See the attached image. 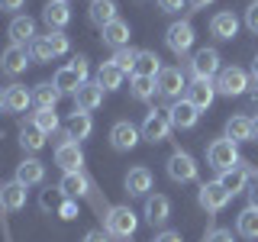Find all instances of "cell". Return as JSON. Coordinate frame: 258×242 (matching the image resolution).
<instances>
[{"label":"cell","mask_w":258,"mask_h":242,"mask_svg":"<svg viewBox=\"0 0 258 242\" xmlns=\"http://www.w3.org/2000/svg\"><path fill=\"white\" fill-rule=\"evenodd\" d=\"M103 229H107L113 239H129L139 229V216L129 207H110L107 216H103Z\"/></svg>","instance_id":"6da1fadb"},{"label":"cell","mask_w":258,"mask_h":242,"mask_svg":"<svg viewBox=\"0 0 258 242\" xmlns=\"http://www.w3.org/2000/svg\"><path fill=\"white\" fill-rule=\"evenodd\" d=\"M239 145L232 139H213L207 145V165L216 168V171H229V168L239 165Z\"/></svg>","instance_id":"7a4b0ae2"},{"label":"cell","mask_w":258,"mask_h":242,"mask_svg":"<svg viewBox=\"0 0 258 242\" xmlns=\"http://www.w3.org/2000/svg\"><path fill=\"white\" fill-rule=\"evenodd\" d=\"M220 71L223 68H220V52H216V48H200V52H194V58H190L194 81H213Z\"/></svg>","instance_id":"3957f363"},{"label":"cell","mask_w":258,"mask_h":242,"mask_svg":"<svg viewBox=\"0 0 258 242\" xmlns=\"http://www.w3.org/2000/svg\"><path fill=\"white\" fill-rule=\"evenodd\" d=\"M197 200H200V207H204L207 213H220V210H226V204L232 200V194L226 191L220 181H204L200 191H197Z\"/></svg>","instance_id":"277c9868"},{"label":"cell","mask_w":258,"mask_h":242,"mask_svg":"<svg viewBox=\"0 0 258 242\" xmlns=\"http://www.w3.org/2000/svg\"><path fill=\"white\" fill-rule=\"evenodd\" d=\"M168 177L177 184H190L197 181V161H194L190 152H171V158H168Z\"/></svg>","instance_id":"5b68a950"},{"label":"cell","mask_w":258,"mask_h":242,"mask_svg":"<svg viewBox=\"0 0 258 242\" xmlns=\"http://www.w3.org/2000/svg\"><path fill=\"white\" fill-rule=\"evenodd\" d=\"M216 94H223V97H239V94H245V87H248V75L242 68H223L220 75H216Z\"/></svg>","instance_id":"8992f818"},{"label":"cell","mask_w":258,"mask_h":242,"mask_svg":"<svg viewBox=\"0 0 258 242\" xmlns=\"http://www.w3.org/2000/svg\"><path fill=\"white\" fill-rule=\"evenodd\" d=\"M142 139L145 142H152V145H158V142H165L168 136H171V119H168V113H158V110H152L149 116L142 119Z\"/></svg>","instance_id":"52a82bcc"},{"label":"cell","mask_w":258,"mask_h":242,"mask_svg":"<svg viewBox=\"0 0 258 242\" xmlns=\"http://www.w3.org/2000/svg\"><path fill=\"white\" fill-rule=\"evenodd\" d=\"M194 26L187 20H177V23H171L168 26V32H165V42H168V48H171L174 55H187L190 52V45H194Z\"/></svg>","instance_id":"ba28073f"},{"label":"cell","mask_w":258,"mask_h":242,"mask_svg":"<svg viewBox=\"0 0 258 242\" xmlns=\"http://www.w3.org/2000/svg\"><path fill=\"white\" fill-rule=\"evenodd\" d=\"M158 94L161 97H171V100H181V94H187V81H184L181 68H161V75L155 78Z\"/></svg>","instance_id":"9c48e42d"},{"label":"cell","mask_w":258,"mask_h":242,"mask_svg":"<svg viewBox=\"0 0 258 242\" xmlns=\"http://www.w3.org/2000/svg\"><path fill=\"white\" fill-rule=\"evenodd\" d=\"M139 139H142V133L129 123V119H119V123L110 126V145L116 152H133L136 145H139Z\"/></svg>","instance_id":"30bf717a"},{"label":"cell","mask_w":258,"mask_h":242,"mask_svg":"<svg viewBox=\"0 0 258 242\" xmlns=\"http://www.w3.org/2000/svg\"><path fill=\"white\" fill-rule=\"evenodd\" d=\"M55 165H58L61 171H81V168H84V152H81V145L75 139L55 142Z\"/></svg>","instance_id":"8fae6325"},{"label":"cell","mask_w":258,"mask_h":242,"mask_svg":"<svg viewBox=\"0 0 258 242\" xmlns=\"http://www.w3.org/2000/svg\"><path fill=\"white\" fill-rule=\"evenodd\" d=\"M168 119H171V129H194L200 119V110L194 107L187 97H181V100H174L168 107Z\"/></svg>","instance_id":"7c38bea8"},{"label":"cell","mask_w":258,"mask_h":242,"mask_svg":"<svg viewBox=\"0 0 258 242\" xmlns=\"http://www.w3.org/2000/svg\"><path fill=\"white\" fill-rule=\"evenodd\" d=\"M29 62H32L29 48H23V45H7L4 55H0V71H4V75H10V78H16V75H23V71H26Z\"/></svg>","instance_id":"4fadbf2b"},{"label":"cell","mask_w":258,"mask_h":242,"mask_svg":"<svg viewBox=\"0 0 258 242\" xmlns=\"http://www.w3.org/2000/svg\"><path fill=\"white\" fill-rule=\"evenodd\" d=\"M210 36H216L220 42H229V39L239 36V16L232 10H220L210 20Z\"/></svg>","instance_id":"5bb4252c"},{"label":"cell","mask_w":258,"mask_h":242,"mask_svg":"<svg viewBox=\"0 0 258 242\" xmlns=\"http://www.w3.org/2000/svg\"><path fill=\"white\" fill-rule=\"evenodd\" d=\"M103 87H100V81H84V84L78 87V94H75V110H84V113H91L97 110L103 103Z\"/></svg>","instance_id":"9a60e30c"},{"label":"cell","mask_w":258,"mask_h":242,"mask_svg":"<svg viewBox=\"0 0 258 242\" xmlns=\"http://www.w3.org/2000/svg\"><path fill=\"white\" fill-rule=\"evenodd\" d=\"M123 188L129 197H145V194L152 191V171L145 165H136V168H129V174H126V181H123Z\"/></svg>","instance_id":"2e32d148"},{"label":"cell","mask_w":258,"mask_h":242,"mask_svg":"<svg viewBox=\"0 0 258 242\" xmlns=\"http://www.w3.org/2000/svg\"><path fill=\"white\" fill-rule=\"evenodd\" d=\"M168 216H171V200H168L165 194L145 197V220H149V226H165Z\"/></svg>","instance_id":"e0dca14e"},{"label":"cell","mask_w":258,"mask_h":242,"mask_svg":"<svg viewBox=\"0 0 258 242\" xmlns=\"http://www.w3.org/2000/svg\"><path fill=\"white\" fill-rule=\"evenodd\" d=\"M42 20L48 29H64L71 23V4L68 0H48L42 10Z\"/></svg>","instance_id":"ac0fdd59"},{"label":"cell","mask_w":258,"mask_h":242,"mask_svg":"<svg viewBox=\"0 0 258 242\" xmlns=\"http://www.w3.org/2000/svg\"><path fill=\"white\" fill-rule=\"evenodd\" d=\"M10 45H23V48H29V42L36 39V20L32 16H13V23H10Z\"/></svg>","instance_id":"d6986e66"},{"label":"cell","mask_w":258,"mask_h":242,"mask_svg":"<svg viewBox=\"0 0 258 242\" xmlns=\"http://www.w3.org/2000/svg\"><path fill=\"white\" fill-rule=\"evenodd\" d=\"M129 36H133V29H129V23H126V20H113L110 26H103V29H100L103 45H110L113 52H116V48H126V45H129Z\"/></svg>","instance_id":"ffe728a7"},{"label":"cell","mask_w":258,"mask_h":242,"mask_svg":"<svg viewBox=\"0 0 258 242\" xmlns=\"http://www.w3.org/2000/svg\"><path fill=\"white\" fill-rule=\"evenodd\" d=\"M187 100L197 110H210L216 100V84L213 81H194V84H187Z\"/></svg>","instance_id":"44dd1931"},{"label":"cell","mask_w":258,"mask_h":242,"mask_svg":"<svg viewBox=\"0 0 258 242\" xmlns=\"http://www.w3.org/2000/svg\"><path fill=\"white\" fill-rule=\"evenodd\" d=\"M16 181L23 184V188H36V184L45 181V165L39 158H26L16 165Z\"/></svg>","instance_id":"7402d4cb"},{"label":"cell","mask_w":258,"mask_h":242,"mask_svg":"<svg viewBox=\"0 0 258 242\" xmlns=\"http://www.w3.org/2000/svg\"><path fill=\"white\" fill-rule=\"evenodd\" d=\"M0 207L7 213H16V210L26 207V188L20 181H10V184H0Z\"/></svg>","instance_id":"603a6c76"},{"label":"cell","mask_w":258,"mask_h":242,"mask_svg":"<svg viewBox=\"0 0 258 242\" xmlns=\"http://www.w3.org/2000/svg\"><path fill=\"white\" fill-rule=\"evenodd\" d=\"M58 191L64 197L78 200V197H87V194H91V184H87V177L81 171H64V177L58 181Z\"/></svg>","instance_id":"cb8c5ba5"},{"label":"cell","mask_w":258,"mask_h":242,"mask_svg":"<svg viewBox=\"0 0 258 242\" xmlns=\"http://www.w3.org/2000/svg\"><path fill=\"white\" fill-rule=\"evenodd\" d=\"M58 100H61V91L52 81H42V84L32 87V103H36V110H55Z\"/></svg>","instance_id":"d4e9b609"},{"label":"cell","mask_w":258,"mask_h":242,"mask_svg":"<svg viewBox=\"0 0 258 242\" xmlns=\"http://www.w3.org/2000/svg\"><path fill=\"white\" fill-rule=\"evenodd\" d=\"M64 133H68L75 142L87 139V136L94 133V119H91V113H84V110H75V113L68 116V123H64Z\"/></svg>","instance_id":"484cf974"},{"label":"cell","mask_w":258,"mask_h":242,"mask_svg":"<svg viewBox=\"0 0 258 242\" xmlns=\"http://www.w3.org/2000/svg\"><path fill=\"white\" fill-rule=\"evenodd\" d=\"M116 10H119L116 0H91V10H87V16H91L94 26H100V29H103V26H110L113 20H119Z\"/></svg>","instance_id":"4316f807"},{"label":"cell","mask_w":258,"mask_h":242,"mask_svg":"<svg viewBox=\"0 0 258 242\" xmlns=\"http://www.w3.org/2000/svg\"><path fill=\"white\" fill-rule=\"evenodd\" d=\"M32 103V91H26L23 84H10L4 91V110L7 113H23Z\"/></svg>","instance_id":"83f0119b"},{"label":"cell","mask_w":258,"mask_h":242,"mask_svg":"<svg viewBox=\"0 0 258 242\" xmlns=\"http://www.w3.org/2000/svg\"><path fill=\"white\" fill-rule=\"evenodd\" d=\"M226 139L232 142H255V133H252V119L248 116H229L226 119Z\"/></svg>","instance_id":"f1b7e54d"},{"label":"cell","mask_w":258,"mask_h":242,"mask_svg":"<svg viewBox=\"0 0 258 242\" xmlns=\"http://www.w3.org/2000/svg\"><path fill=\"white\" fill-rule=\"evenodd\" d=\"M84 81H87V78L81 75V71H75V68H71V65H64V68H58V71H55L52 84L58 87L61 94H78V87L84 84Z\"/></svg>","instance_id":"f546056e"},{"label":"cell","mask_w":258,"mask_h":242,"mask_svg":"<svg viewBox=\"0 0 258 242\" xmlns=\"http://www.w3.org/2000/svg\"><path fill=\"white\" fill-rule=\"evenodd\" d=\"M133 75H145V78H158L161 75V58L152 48H139L136 52V71Z\"/></svg>","instance_id":"4dcf8cb0"},{"label":"cell","mask_w":258,"mask_h":242,"mask_svg":"<svg viewBox=\"0 0 258 242\" xmlns=\"http://www.w3.org/2000/svg\"><path fill=\"white\" fill-rule=\"evenodd\" d=\"M129 94H133L136 100L149 103L152 97L158 94V84H155V78H145V75H133V78H129Z\"/></svg>","instance_id":"1f68e13d"},{"label":"cell","mask_w":258,"mask_h":242,"mask_svg":"<svg viewBox=\"0 0 258 242\" xmlns=\"http://www.w3.org/2000/svg\"><path fill=\"white\" fill-rule=\"evenodd\" d=\"M97 81H100L103 91H119V87H123V81H126V75L113 62H103L100 68H97Z\"/></svg>","instance_id":"d6a6232c"},{"label":"cell","mask_w":258,"mask_h":242,"mask_svg":"<svg viewBox=\"0 0 258 242\" xmlns=\"http://www.w3.org/2000/svg\"><path fill=\"white\" fill-rule=\"evenodd\" d=\"M236 232L242 239H258V207H245L236 216Z\"/></svg>","instance_id":"836d02e7"},{"label":"cell","mask_w":258,"mask_h":242,"mask_svg":"<svg viewBox=\"0 0 258 242\" xmlns=\"http://www.w3.org/2000/svg\"><path fill=\"white\" fill-rule=\"evenodd\" d=\"M20 145H23L26 152H39V149L45 145V133L29 119V123H23V129H20Z\"/></svg>","instance_id":"e575fe53"},{"label":"cell","mask_w":258,"mask_h":242,"mask_svg":"<svg viewBox=\"0 0 258 242\" xmlns=\"http://www.w3.org/2000/svg\"><path fill=\"white\" fill-rule=\"evenodd\" d=\"M32 123L42 129L45 136L58 133V126H61V123H58V113H55V110H36V113H32Z\"/></svg>","instance_id":"d590c367"},{"label":"cell","mask_w":258,"mask_h":242,"mask_svg":"<svg viewBox=\"0 0 258 242\" xmlns=\"http://www.w3.org/2000/svg\"><path fill=\"white\" fill-rule=\"evenodd\" d=\"M110 62L116 65V68L123 71V75H133V71H136V52H133V48H129V45H126V48H116Z\"/></svg>","instance_id":"8d00e7d4"},{"label":"cell","mask_w":258,"mask_h":242,"mask_svg":"<svg viewBox=\"0 0 258 242\" xmlns=\"http://www.w3.org/2000/svg\"><path fill=\"white\" fill-rule=\"evenodd\" d=\"M29 55H32V62H52L55 58V52H52V45H48L45 36H36L29 42Z\"/></svg>","instance_id":"74e56055"},{"label":"cell","mask_w":258,"mask_h":242,"mask_svg":"<svg viewBox=\"0 0 258 242\" xmlns=\"http://www.w3.org/2000/svg\"><path fill=\"white\" fill-rule=\"evenodd\" d=\"M48 45H52V52H55V58H58V55H68L71 52V39L64 36V29H48Z\"/></svg>","instance_id":"f35d334b"},{"label":"cell","mask_w":258,"mask_h":242,"mask_svg":"<svg viewBox=\"0 0 258 242\" xmlns=\"http://www.w3.org/2000/svg\"><path fill=\"white\" fill-rule=\"evenodd\" d=\"M204 242H236V236H232V229H220V226H216V229L207 232Z\"/></svg>","instance_id":"ab89813d"},{"label":"cell","mask_w":258,"mask_h":242,"mask_svg":"<svg viewBox=\"0 0 258 242\" xmlns=\"http://www.w3.org/2000/svg\"><path fill=\"white\" fill-rule=\"evenodd\" d=\"M58 216H61V220H75V216H78V200L64 197V204H58Z\"/></svg>","instance_id":"60d3db41"},{"label":"cell","mask_w":258,"mask_h":242,"mask_svg":"<svg viewBox=\"0 0 258 242\" xmlns=\"http://www.w3.org/2000/svg\"><path fill=\"white\" fill-rule=\"evenodd\" d=\"M245 26L252 29V32H258V0L245 7Z\"/></svg>","instance_id":"b9f144b4"},{"label":"cell","mask_w":258,"mask_h":242,"mask_svg":"<svg viewBox=\"0 0 258 242\" xmlns=\"http://www.w3.org/2000/svg\"><path fill=\"white\" fill-rule=\"evenodd\" d=\"M187 7V0H158V10L161 13H177Z\"/></svg>","instance_id":"7bdbcfd3"},{"label":"cell","mask_w":258,"mask_h":242,"mask_svg":"<svg viewBox=\"0 0 258 242\" xmlns=\"http://www.w3.org/2000/svg\"><path fill=\"white\" fill-rule=\"evenodd\" d=\"M155 242H184V239H181V232H174V229H161L155 236Z\"/></svg>","instance_id":"ee69618b"},{"label":"cell","mask_w":258,"mask_h":242,"mask_svg":"<svg viewBox=\"0 0 258 242\" xmlns=\"http://www.w3.org/2000/svg\"><path fill=\"white\" fill-rule=\"evenodd\" d=\"M84 242H110V232L107 229H91L84 236Z\"/></svg>","instance_id":"f6af8a7d"},{"label":"cell","mask_w":258,"mask_h":242,"mask_svg":"<svg viewBox=\"0 0 258 242\" xmlns=\"http://www.w3.org/2000/svg\"><path fill=\"white\" fill-rule=\"evenodd\" d=\"M71 68H75V71H81V75L87 78V71H91V65H87V58H84V55H75V58H71Z\"/></svg>","instance_id":"bcb514c9"},{"label":"cell","mask_w":258,"mask_h":242,"mask_svg":"<svg viewBox=\"0 0 258 242\" xmlns=\"http://www.w3.org/2000/svg\"><path fill=\"white\" fill-rule=\"evenodd\" d=\"M26 4V0H0V10H7V13H13V10H20V7Z\"/></svg>","instance_id":"7dc6e473"},{"label":"cell","mask_w":258,"mask_h":242,"mask_svg":"<svg viewBox=\"0 0 258 242\" xmlns=\"http://www.w3.org/2000/svg\"><path fill=\"white\" fill-rule=\"evenodd\" d=\"M248 207H258V177L252 181V188H248Z\"/></svg>","instance_id":"c3c4849f"},{"label":"cell","mask_w":258,"mask_h":242,"mask_svg":"<svg viewBox=\"0 0 258 242\" xmlns=\"http://www.w3.org/2000/svg\"><path fill=\"white\" fill-rule=\"evenodd\" d=\"M187 4L194 7V10H207V7L213 4V0H187Z\"/></svg>","instance_id":"681fc988"},{"label":"cell","mask_w":258,"mask_h":242,"mask_svg":"<svg viewBox=\"0 0 258 242\" xmlns=\"http://www.w3.org/2000/svg\"><path fill=\"white\" fill-rule=\"evenodd\" d=\"M252 75H255V81H258V55L252 58Z\"/></svg>","instance_id":"f907efd6"},{"label":"cell","mask_w":258,"mask_h":242,"mask_svg":"<svg viewBox=\"0 0 258 242\" xmlns=\"http://www.w3.org/2000/svg\"><path fill=\"white\" fill-rule=\"evenodd\" d=\"M252 133H255V142H258V116L252 119Z\"/></svg>","instance_id":"816d5d0a"},{"label":"cell","mask_w":258,"mask_h":242,"mask_svg":"<svg viewBox=\"0 0 258 242\" xmlns=\"http://www.w3.org/2000/svg\"><path fill=\"white\" fill-rule=\"evenodd\" d=\"M0 110H4V91H0Z\"/></svg>","instance_id":"f5cc1de1"}]
</instances>
